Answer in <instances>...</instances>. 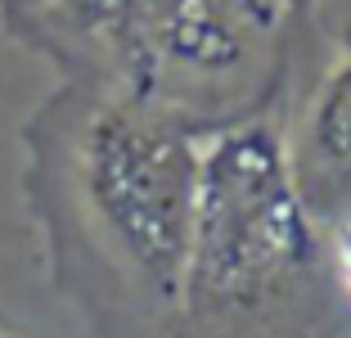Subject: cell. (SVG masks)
<instances>
[{
  "label": "cell",
  "mask_w": 351,
  "mask_h": 338,
  "mask_svg": "<svg viewBox=\"0 0 351 338\" xmlns=\"http://www.w3.org/2000/svg\"><path fill=\"white\" fill-rule=\"evenodd\" d=\"M298 194L320 230L351 216V54L320 72L289 131Z\"/></svg>",
  "instance_id": "cell-4"
},
{
  "label": "cell",
  "mask_w": 351,
  "mask_h": 338,
  "mask_svg": "<svg viewBox=\"0 0 351 338\" xmlns=\"http://www.w3.org/2000/svg\"><path fill=\"white\" fill-rule=\"evenodd\" d=\"M324 253H329V262H333L338 284L347 289V297H351V216H342L338 225L324 230Z\"/></svg>",
  "instance_id": "cell-5"
},
{
  "label": "cell",
  "mask_w": 351,
  "mask_h": 338,
  "mask_svg": "<svg viewBox=\"0 0 351 338\" xmlns=\"http://www.w3.org/2000/svg\"><path fill=\"white\" fill-rule=\"evenodd\" d=\"M333 10H338V41L351 50V0H329Z\"/></svg>",
  "instance_id": "cell-6"
},
{
  "label": "cell",
  "mask_w": 351,
  "mask_h": 338,
  "mask_svg": "<svg viewBox=\"0 0 351 338\" xmlns=\"http://www.w3.org/2000/svg\"><path fill=\"white\" fill-rule=\"evenodd\" d=\"M0 338H19V334H5V329H0Z\"/></svg>",
  "instance_id": "cell-8"
},
{
  "label": "cell",
  "mask_w": 351,
  "mask_h": 338,
  "mask_svg": "<svg viewBox=\"0 0 351 338\" xmlns=\"http://www.w3.org/2000/svg\"><path fill=\"white\" fill-rule=\"evenodd\" d=\"M126 100L212 135L266 113L302 14L275 0H45Z\"/></svg>",
  "instance_id": "cell-3"
},
{
  "label": "cell",
  "mask_w": 351,
  "mask_h": 338,
  "mask_svg": "<svg viewBox=\"0 0 351 338\" xmlns=\"http://www.w3.org/2000/svg\"><path fill=\"white\" fill-rule=\"evenodd\" d=\"M275 5H284V10H293V14H311L315 0H275Z\"/></svg>",
  "instance_id": "cell-7"
},
{
  "label": "cell",
  "mask_w": 351,
  "mask_h": 338,
  "mask_svg": "<svg viewBox=\"0 0 351 338\" xmlns=\"http://www.w3.org/2000/svg\"><path fill=\"white\" fill-rule=\"evenodd\" d=\"M203 135L162 109L108 91L68 149L73 203L95 267L113 284L122 338H176L194 239Z\"/></svg>",
  "instance_id": "cell-2"
},
{
  "label": "cell",
  "mask_w": 351,
  "mask_h": 338,
  "mask_svg": "<svg viewBox=\"0 0 351 338\" xmlns=\"http://www.w3.org/2000/svg\"><path fill=\"white\" fill-rule=\"evenodd\" d=\"M324 262L279 113L203 135L176 338H306Z\"/></svg>",
  "instance_id": "cell-1"
}]
</instances>
